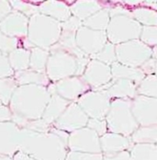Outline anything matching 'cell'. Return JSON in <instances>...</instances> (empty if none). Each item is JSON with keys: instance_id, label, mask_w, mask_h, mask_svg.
<instances>
[{"instance_id": "obj_13", "label": "cell", "mask_w": 157, "mask_h": 160, "mask_svg": "<svg viewBox=\"0 0 157 160\" xmlns=\"http://www.w3.org/2000/svg\"><path fill=\"white\" fill-rule=\"evenodd\" d=\"M88 120V116L79 107L78 104L72 102L53 124L54 128L68 133L86 127Z\"/></svg>"}, {"instance_id": "obj_1", "label": "cell", "mask_w": 157, "mask_h": 160, "mask_svg": "<svg viewBox=\"0 0 157 160\" xmlns=\"http://www.w3.org/2000/svg\"><path fill=\"white\" fill-rule=\"evenodd\" d=\"M69 134L51 128L47 132H37L21 129L18 151L36 160H65Z\"/></svg>"}, {"instance_id": "obj_5", "label": "cell", "mask_w": 157, "mask_h": 160, "mask_svg": "<svg viewBox=\"0 0 157 160\" xmlns=\"http://www.w3.org/2000/svg\"><path fill=\"white\" fill-rule=\"evenodd\" d=\"M49 52L50 56L45 72L50 81L58 82L67 78L77 77L80 58L65 52L56 44L51 47Z\"/></svg>"}, {"instance_id": "obj_46", "label": "cell", "mask_w": 157, "mask_h": 160, "mask_svg": "<svg viewBox=\"0 0 157 160\" xmlns=\"http://www.w3.org/2000/svg\"><path fill=\"white\" fill-rule=\"evenodd\" d=\"M126 3L130 4V5H137V4L141 3V1H126Z\"/></svg>"}, {"instance_id": "obj_21", "label": "cell", "mask_w": 157, "mask_h": 160, "mask_svg": "<svg viewBox=\"0 0 157 160\" xmlns=\"http://www.w3.org/2000/svg\"><path fill=\"white\" fill-rule=\"evenodd\" d=\"M110 68L114 79H126L133 83H141L145 78V74L140 68L126 66L117 62L111 64Z\"/></svg>"}, {"instance_id": "obj_4", "label": "cell", "mask_w": 157, "mask_h": 160, "mask_svg": "<svg viewBox=\"0 0 157 160\" xmlns=\"http://www.w3.org/2000/svg\"><path fill=\"white\" fill-rule=\"evenodd\" d=\"M107 127L112 133L128 136L139 128L132 112L131 102L127 98H116L110 103L107 114Z\"/></svg>"}, {"instance_id": "obj_45", "label": "cell", "mask_w": 157, "mask_h": 160, "mask_svg": "<svg viewBox=\"0 0 157 160\" xmlns=\"http://www.w3.org/2000/svg\"><path fill=\"white\" fill-rule=\"evenodd\" d=\"M0 160H13V158L7 157V156H0Z\"/></svg>"}, {"instance_id": "obj_18", "label": "cell", "mask_w": 157, "mask_h": 160, "mask_svg": "<svg viewBox=\"0 0 157 160\" xmlns=\"http://www.w3.org/2000/svg\"><path fill=\"white\" fill-rule=\"evenodd\" d=\"M39 12L61 23L68 20L72 13L70 8L63 1H46L39 6Z\"/></svg>"}, {"instance_id": "obj_44", "label": "cell", "mask_w": 157, "mask_h": 160, "mask_svg": "<svg viewBox=\"0 0 157 160\" xmlns=\"http://www.w3.org/2000/svg\"><path fill=\"white\" fill-rule=\"evenodd\" d=\"M13 160H36V159H34V158H32V157H30V156H28V155H26V154H24V153L20 152V151H18L16 155L13 157Z\"/></svg>"}, {"instance_id": "obj_30", "label": "cell", "mask_w": 157, "mask_h": 160, "mask_svg": "<svg viewBox=\"0 0 157 160\" xmlns=\"http://www.w3.org/2000/svg\"><path fill=\"white\" fill-rule=\"evenodd\" d=\"M133 18L144 26H157V11L155 9L137 8L132 12Z\"/></svg>"}, {"instance_id": "obj_9", "label": "cell", "mask_w": 157, "mask_h": 160, "mask_svg": "<svg viewBox=\"0 0 157 160\" xmlns=\"http://www.w3.org/2000/svg\"><path fill=\"white\" fill-rule=\"evenodd\" d=\"M67 146L70 151L101 154L99 136L93 130L84 127L69 134Z\"/></svg>"}, {"instance_id": "obj_15", "label": "cell", "mask_w": 157, "mask_h": 160, "mask_svg": "<svg viewBox=\"0 0 157 160\" xmlns=\"http://www.w3.org/2000/svg\"><path fill=\"white\" fill-rule=\"evenodd\" d=\"M82 78L88 86L99 89L108 85L112 78L111 68L109 64L93 59L86 65Z\"/></svg>"}, {"instance_id": "obj_6", "label": "cell", "mask_w": 157, "mask_h": 160, "mask_svg": "<svg viewBox=\"0 0 157 160\" xmlns=\"http://www.w3.org/2000/svg\"><path fill=\"white\" fill-rule=\"evenodd\" d=\"M141 24L130 14L111 17L107 28V38L110 43L120 44L136 40L141 36Z\"/></svg>"}, {"instance_id": "obj_34", "label": "cell", "mask_w": 157, "mask_h": 160, "mask_svg": "<svg viewBox=\"0 0 157 160\" xmlns=\"http://www.w3.org/2000/svg\"><path fill=\"white\" fill-rule=\"evenodd\" d=\"M18 47H21V42L19 39L7 37L0 31V51L2 52L8 54L10 52Z\"/></svg>"}, {"instance_id": "obj_38", "label": "cell", "mask_w": 157, "mask_h": 160, "mask_svg": "<svg viewBox=\"0 0 157 160\" xmlns=\"http://www.w3.org/2000/svg\"><path fill=\"white\" fill-rule=\"evenodd\" d=\"M87 128L93 130L97 133L98 136H102L107 132V122L105 120H99V119H89L88 122L86 124Z\"/></svg>"}, {"instance_id": "obj_41", "label": "cell", "mask_w": 157, "mask_h": 160, "mask_svg": "<svg viewBox=\"0 0 157 160\" xmlns=\"http://www.w3.org/2000/svg\"><path fill=\"white\" fill-rule=\"evenodd\" d=\"M103 160H131L130 153L128 151H122L117 154L112 155H106Z\"/></svg>"}, {"instance_id": "obj_12", "label": "cell", "mask_w": 157, "mask_h": 160, "mask_svg": "<svg viewBox=\"0 0 157 160\" xmlns=\"http://www.w3.org/2000/svg\"><path fill=\"white\" fill-rule=\"evenodd\" d=\"M107 33L94 31L82 26L76 32V41L78 48L86 55L93 56L100 52L107 43Z\"/></svg>"}, {"instance_id": "obj_47", "label": "cell", "mask_w": 157, "mask_h": 160, "mask_svg": "<svg viewBox=\"0 0 157 160\" xmlns=\"http://www.w3.org/2000/svg\"><path fill=\"white\" fill-rule=\"evenodd\" d=\"M153 55L157 58V47H155V48L153 49Z\"/></svg>"}, {"instance_id": "obj_35", "label": "cell", "mask_w": 157, "mask_h": 160, "mask_svg": "<svg viewBox=\"0 0 157 160\" xmlns=\"http://www.w3.org/2000/svg\"><path fill=\"white\" fill-rule=\"evenodd\" d=\"M141 39L144 44L157 47V26H144L141 29Z\"/></svg>"}, {"instance_id": "obj_27", "label": "cell", "mask_w": 157, "mask_h": 160, "mask_svg": "<svg viewBox=\"0 0 157 160\" xmlns=\"http://www.w3.org/2000/svg\"><path fill=\"white\" fill-rule=\"evenodd\" d=\"M131 160H157V144H136L130 151Z\"/></svg>"}, {"instance_id": "obj_32", "label": "cell", "mask_w": 157, "mask_h": 160, "mask_svg": "<svg viewBox=\"0 0 157 160\" xmlns=\"http://www.w3.org/2000/svg\"><path fill=\"white\" fill-rule=\"evenodd\" d=\"M9 3H10V6L14 11L19 12L29 18L35 14L40 13L39 12V7L33 5L32 3H28L25 1H17V0L9 1Z\"/></svg>"}, {"instance_id": "obj_10", "label": "cell", "mask_w": 157, "mask_h": 160, "mask_svg": "<svg viewBox=\"0 0 157 160\" xmlns=\"http://www.w3.org/2000/svg\"><path fill=\"white\" fill-rule=\"evenodd\" d=\"M89 86L80 77H71L50 84L47 87L51 95L57 94L63 98L71 101L78 99L82 95L86 93Z\"/></svg>"}, {"instance_id": "obj_28", "label": "cell", "mask_w": 157, "mask_h": 160, "mask_svg": "<svg viewBox=\"0 0 157 160\" xmlns=\"http://www.w3.org/2000/svg\"><path fill=\"white\" fill-rule=\"evenodd\" d=\"M136 144H155L157 143V125L138 128L131 136Z\"/></svg>"}, {"instance_id": "obj_40", "label": "cell", "mask_w": 157, "mask_h": 160, "mask_svg": "<svg viewBox=\"0 0 157 160\" xmlns=\"http://www.w3.org/2000/svg\"><path fill=\"white\" fill-rule=\"evenodd\" d=\"M13 11L9 1H3L0 0V22Z\"/></svg>"}, {"instance_id": "obj_16", "label": "cell", "mask_w": 157, "mask_h": 160, "mask_svg": "<svg viewBox=\"0 0 157 160\" xmlns=\"http://www.w3.org/2000/svg\"><path fill=\"white\" fill-rule=\"evenodd\" d=\"M28 27L29 18L14 10L0 22V31L10 38H26L28 36Z\"/></svg>"}, {"instance_id": "obj_36", "label": "cell", "mask_w": 157, "mask_h": 160, "mask_svg": "<svg viewBox=\"0 0 157 160\" xmlns=\"http://www.w3.org/2000/svg\"><path fill=\"white\" fill-rule=\"evenodd\" d=\"M104 157L101 154L81 153L69 151L66 155L65 160H103Z\"/></svg>"}, {"instance_id": "obj_8", "label": "cell", "mask_w": 157, "mask_h": 160, "mask_svg": "<svg viewBox=\"0 0 157 160\" xmlns=\"http://www.w3.org/2000/svg\"><path fill=\"white\" fill-rule=\"evenodd\" d=\"M76 103L91 119L104 120L110 108V98L102 91H88L80 97Z\"/></svg>"}, {"instance_id": "obj_33", "label": "cell", "mask_w": 157, "mask_h": 160, "mask_svg": "<svg viewBox=\"0 0 157 160\" xmlns=\"http://www.w3.org/2000/svg\"><path fill=\"white\" fill-rule=\"evenodd\" d=\"M92 58L109 65L115 63L117 58H116V52L114 45L110 42H107L103 49L100 52H98L96 54L93 55Z\"/></svg>"}, {"instance_id": "obj_29", "label": "cell", "mask_w": 157, "mask_h": 160, "mask_svg": "<svg viewBox=\"0 0 157 160\" xmlns=\"http://www.w3.org/2000/svg\"><path fill=\"white\" fill-rule=\"evenodd\" d=\"M18 87L13 77L0 79V101L2 105L8 106L16 88Z\"/></svg>"}, {"instance_id": "obj_48", "label": "cell", "mask_w": 157, "mask_h": 160, "mask_svg": "<svg viewBox=\"0 0 157 160\" xmlns=\"http://www.w3.org/2000/svg\"><path fill=\"white\" fill-rule=\"evenodd\" d=\"M155 76L157 77V61H156V64H155Z\"/></svg>"}, {"instance_id": "obj_42", "label": "cell", "mask_w": 157, "mask_h": 160, "mask_svg": "<svg viewBox=\"0 0 157 160\" xmlns=\"http://www.w3.org/2000/svg\"><path fill=\"white\" fill-rule=\"evenodd\" d=\"M12 121V112L9 107L5 105H0V122H11Z\"/></svg>"}, {"instance_id": "obj_19", "label": "cell", "mask_w": 157, "mask_h": 160, "mask_svg": "<svg viewBox=\"0 0 157 160\" xmlns=\"http://www.w3.org/2000/svg\"><path fill=\"white\" fill-rule=\"evenodd\" d=\"M101 151L106 155L117 154L125 151L130 146V140L127 137L117 133H105L99 138Z\"/></svg>"}, {"instance_id": "obj_25", "label": "cell", "mask_w": 157, "mask_h": 160, "mask_svg": "<svg viewBox=\"0 0 157 160\" xmlns=\"http://www.w3.org/2000/svg\"><path fill=\"white\" fill-rule=\"evenodd\" d=\"M50 56V52L44 49L39 47H33L31 50V57H30V68L31 70L46 73V65L48 58Z\"/></svg>"}, {"instance_id": "obj_23", "label": "cell", "mask_w": 157, "mask_h": 160, "mask_svg": "<svg viewBox=\"0 0 157 160\" xmlns=\"http://www.w3.org/2000/svg\"><path fill=\"white\" fill-rule=\"evenodd\" d=\"M101 9L102 7L97 1H76L70 7L73 16L82 22Z\"/></svg>"}, {"instance_id": "obj_26", "label": "cell", "mask_w": 157, "mask_h": 160, "mask_svg": "<svg viewBox=\"0 0 157 160\" xmlns=\"http://www.w3.org/2000/svg\"><path fill=\"white\" fill-rule=\"evenodd\" d=\"M110 12L109 9H101L94 15L89 17L86 20L83 21V26L94 30L104 32L110 23Z\"/></svg>"}, {"instance_id": "obj_39", "label": "cell", "mask_w": 157, "mask_h": 160, "mask_svg": "<svg viewBox=\"0 0 157 160\" xmlns=\"http://www.w3.org/2000/svg\"><path fill=\"white\" fill-rule=\"evenodd\" d=\"M83 26V22L76 18V17L72 16L68 20L62 23V31L76 32Z\"/></svg>"}, {"instance_id": "obj_2", "label": "cell", "mask_w": 157, "mask_h": 160, "mask_svg": "<svg viewBox=\"0 0 157 160\" xmlns=\"http://www.w3.org/2000/svg\"><path fill=\"white\" fill-rule=\"evenodd\" d=\"M51 97L46 87L18 86L8 105L12 112V122L21 129L26 122L42 119Z\"/></svg>"}, {"instance_id": "obj_20", "label": "cell", "mask_w": 157, "mask_h": 160, "mask_svg": "<svg viewBox=\"0 0 157 160\" xmlns=\"http://www.w3.org/2000/svg\"><path fill=\"white\" fill-rule=\"evenodd\" d=\"M69 104L70 101L64 99L57 94H52L42 114V119L50 125L53 124L66 110Z\"/></svg>"}, {"instance_id": "obj_17", "label": "cell", "mask_w": 157, "mask_h": 160, "mask_svg": "<svg viewBox=\"0 0 157 160\" xmlns=\"http://www.w3.org/2000/svg\"><path fill=\"white\" fill-rule=\"evenodd\" d=\"M112 84H108L103 88H99L97 91L104 92L109 98H134L136 94L135 84L130 80L115 79Z\"/></svg>"}, {"instance_id": "obj_24", "label": "cell", "mask_w": 157, "mask_h": 160, "mask_svg": "<svg viewBox=\"0 0 157 160\" xmlns=\"http://www.w3.org/2000/svg\"><path fill=\"white\" fill-rule=\"evenodd\" d=\"M30 57H31V51L21 47L13 50L7 54L8 62L14 73L29 69Z\"/></svg>"}, {"instance_id": "obj_37", "label": "cell", "mask_w": 157, "mask_h": 160, "mask_svg": "<svg viewBox=\"0 0 157 160\" xmlns=\"http://www.w3.org/2000/svg\"><path fill=\"white\" fill-rule=\"evenodd\" d=\"M13 76H14V71L12 70L9 64L7 54L0 51V79L5 78H10Z\"/></svg>"}, {"instance_id": "obj_22", "label": "cell", "mask_w": 157, "mask_h": 160, "mask_svg": "<svg viewBox=\"0 0 157 160\" xmlns=\"http://www.w3.org/2000/svg\"><path fill=\"white\" fill-rule=\"evenodd\" d=\"M13 78L18 86L39 85L47 88L50 85V79L48 78L46 73H40L31 69L15 72Z\"/></svg>"}, {"instance_id": "obj_3", "label": "cell", "mask_w": 157, "mask_h": 160, "mask_svg": "<svg viewBox=\"0 0 157 160\" xmlns=\"http://www.w3.org/2000/svg\"><path fill=\"white\" fill-rule=\"evenodd\" d=\"M62 33V23L38 13L29 18L28 40L35 47L49 51L56 44Z\"/></svg>"}, {"instance_id": "obj_14", "label": "cell", "mask_w": 157, "mask_h": 160, "mask_svg": "<svg viewBox=\"0 0 157 160\" xmlns=\"http://www.w3.org/2000/svg\"><path fill=\"white\" fill-rule=\"evenodd\" d=\"M21 129L15 122H0V156L13 158L19 149Z\"/></svg>"}, {"instance_id": "obj_43", "label": "cell", "mask_w": 157, "mask_h": 160, "mask_svg": "<svg viewBox=\"0 0 157 160\" xmlns=\"http://www.w3.org/2000/svg\"><path fill=\"white\" fill-rule=\"evenodd\" d=\"M155 64H156V61L155 59L148 60L147 62H145L144 64L141 65V71L144 74H148V76L149 75H153V73H155Z\"/></svg>"}, {"instance_id": "obj_31", "label": "cell", "mask_w": 157, "mask_h": 160, "mask_svg": "<svg viewBox=\"0 0 157 160\" xmlns=\"http://www.w3.org/2000/svg\"><path fill=\"white\" fill-rule=\"evenodd\" d=\"M138 92L141 96L157 98V77L155 75H149L145 77L140 83Z\"/></svg>"}, {"instance_id": "obj_11", "label": "cell", "mask_w": 157, "mask_h": 160, "mask_svg": "<svg viewBox=\"0 0 157 160\" xmlns=\"http://www.w3.org/2000/svg\"><path fill=\"white\" fill-rule=\"evenodd\" d=\"M131 112L142 127L157 125V98L141 95L136 97L131 103Z\"/></svg>"}, {"instance_id": "obj_7", "label": "cell", "mask_w": 157, "mask_h": 160, "mask_svg": "<svg viewBox=\"0 0 157 160\" xmlns=\"http://www.w3.org/2000/svg\"><path fill=\"white\" fill-rule=\"evenodd\" d=\"M115 52L120 64L134 68L141 66L153 55V50L139 40L118 44L115 47Z\"/></svg>"}]
</instances>
